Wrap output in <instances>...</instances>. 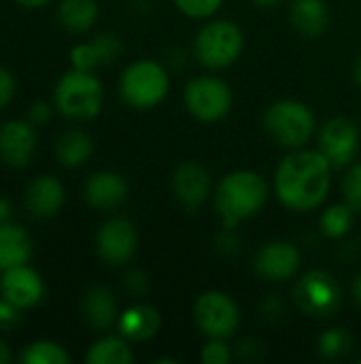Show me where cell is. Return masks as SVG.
<instances>
[{
	"instance_id": "obj_1",
	"label": "cell",
	"mask_w": 361,
	"mask_h": 364,
	"mask_svg": "<svg viewBox=\"0 0 361 364\" xmlns=\"http://www.w3.org/2000/svg\"><path fill=\"white\" fill-rule=\"evenodd\" d=\"M332 164L317 149H296L283 158L274 175V188L283 205L309 211L323 205L332 186Z\"/></svg>"
},
{
	"instance_id": "obj_2",
	"label": "cell",
	"mask_w": 361,
	"mask_h": 364,
	"mask_svg": "<svg viewBox=\"0 0 361 364\" xmlns=\"http://www.w3.org/2000/svg\"><path fill=\"white\" fill-rule=\"evenodd\" d=\"M268 198V183L260 173L234 171L226 175L215 192V209L228 228L253 218Z\"/></svg>"
},
{
	"instance_id": "obj_3",
	"label": "cell",
	"mask_w": 361,
	"mask_h": 364,
	"mask_svg": "<svg viewBox=\"0 0 361 364\" xmlns=\"http://www.w3.org/2000/svg\"><path fill=\"white\" fill-rule=\"evenodd\" d=\"M53 98L62 115L70 119H91L102 109L104 90L91 70L72 68L57 81Z\"/></svg>"
},
{
	"instance_id": "obj_4",
	"label": "cell",
	"mask_w": 361,
	"mask_h": 364,
	"mask_svg": "<svg viewBox=\"0 0 361 364\" xmlns=\"http://www.w3.org/2000/svg\"><path fill=\"white\" fill-rule=\"evenodd\" d=\"M264 126L279 145L287 149H300L313 136L315 115L298 100H279L266 109Z\"/></svg>"
},
{
	"instance_id": "obj_5",
	"label": "cell",
	"mask_w": 361,
	"mask_h": 364,
	"mask_svg": "<svg viewBox=\"0 0 361 364\" xmlns=\"http://www.w3.org/2000/svg\"><path fill=\"white\" fill-rule=\"evenodd\" d=\"M168 85V73L157 62L140 60L123 70L119 94L134 109H151L166 98Z\"/></svg>"
},
{
	"instance_id": "obj_6",
	"label": "cell",
	"mask_w": 361,
	"mask_h": 364,
	"mask_svg": "<svg viewBox=\"0 0 361 364\" xmlns=\"http://www.w3.org/2000/svg\"><path fill=\"white\" fill-rule=\"evenodd\" d=\"M243 45H245V38H243L240 28L234 21L219 19V21L206 23L198 32L194 51L200 64L209 68H226L238 60Z\"/></svg>"
},
{
	"instance_id": "obj_7",
	"label": "cell",
	"mask_w": 361,
	"mask_h": 364,
	"mask_svg": "<svg viewBox=\"0 0 361 364\" xmlns=\"http://www.w3.org/2000/svg\"><path fill=\"white\" fill-rule=\"evenodd\" d=\"M294 301L311 318H332L343 305V290L330 273L315 269L298 279Z\"/></svg>"
},
{
	"instance_id": "obj_8",
	"label": "cell",
	"mask_w": 361,
	"mask_h": 364,
	"mask_svg": "<svg viewBox=\"0 0 361 364\" xmlns=\"http://www.w3.org/2000/svg\"><path fill=\"white\" fill-rule=\"evenodd\" d=\"M194 320L202 335L211 339H228L236 333L240 322L238 305L226 292H202L194 303Z\"/></svg>"
},
{
	"instance_id": "obj_9",
	"label": "cell",
	"mask_w": 361,
	"mask_h": 364,
	"mask_svg": "<svg viewBox=\"0 0 361 364\" xmlns=\"http://www.w3.org/2000/svg\"><path fill=\"white\" fill-rule=\"evenodd\" d=\"M183 100L196 119L219 122L232 107V92L228 83L217 77H196L185 85Z\"/></svg>"
},
{
	"instance_id": "obj_10",
	"label": "cell",
	"mask_w": 361,
	"mask_h": 364,
	"mask_svg": "<svg viewBox=\"0 0 361 364\" xmlns=\"http://www.w3.org/2000/svg\"><path fill=\"white\" fill-rule=\"evenodd\" d=\"M360 149V130L349 117H334L319 130V151L332 168L347 166Z\"/></svg>"
},
{
	"instance_id": "obj_11",
	"label": "cell",
	"mask_w": 361,
	"mask_h": 364,
	"mask_svg": "<svg viewBox=\"0 0 361 364\" xmlns=\"http://www.w3.org/2000/svg\"><path fill=\"white\" fill-rule=\"evenodd\" d=\"M96 247L104 262L113 267L126 264L138 247V235L134 224L126 218H113L104 222L98 230Z\"/></svg>"
},
{
	"instance_id": "obj_12",
	"label": "cell",
	"mask_w": 361,
	"mask_h": 364,
	"mask_svg": "<svg viewBox=\"0 0 361 364\" xmlns=\"http://www.w3.org/2000/svg\"><path fill=\"white\" fill-rule=\"evenodd\" d=\"M302 264L300 252L289 241H272L266 243L255 256V271L260 277L268 282H285L291 279Z\"/></svg>"
},
{
	"instance_id": "obj_13",
	"label": "cell",
	"mask_w": 361,
	"mask_h": 364,
	"mask_svg": "<svg viewBox=\"0 0 361 364\" xmlns=\"http://www.w3.org/2000/svg\"><path fill=\"white\" fill-rule=\"evenodd\" d=\"M36 151V130L30 122L11 119L0 128V158L11 166H28Z\"/></svg>"
},
{
	"instance_id": "obj_14",
	"label": "cell",
	"mask_w": 361,
	"mask_h": 364,
	"mask_svg": "<svg viewBox=\"0 0 361 364\" xmlns=\"http://www.w3.org/2000/svg\"><path fill=\"white\" fill-rule=\"evenodd\" d=\"M172 192L187 211H196L211 192L209 171L198 162H181L172 173Z\"/></svg>"
},
{
	"instance_id": "obj_15",
	"label": "cell",
	"mask_w": 361,
	"mask_h": 364,
	"mask_svg": "<svg viewBox=\"0 0 361 364\" xmlns=\"http://www.w3.org/2000/svg\"><path fill=\"white\" fill-rule=\"evenodd\" d=\"M0 292L4 299H9L17 307L28 309L40 303L45 294V286H43L40 275L34 269L19 264V267H11L4 271L0 279Z\"/></svg>"
},
{
	"instance_id": "obj_16",
	"label": "cell",
	"mask_w": 361,
	"mask_h": 364,
	"mask_svg": "<svg viewBox=\"0 0 361 364\" xmlns=\"http://www.w3.org/2000/svg\"><path fill=\"white\" fill-rule=\"evenodd\" d=\"M119 53H121V41L115 34L104 32V34H98L91 43H81L72 47L70 62H72V68L94 70L98 66L115 62Z\"/></svg>"
},
{
	"instance_id": "obj_17",
	"label": "cell",
	"mask_w": 361,
	"mask_h": 364,
	"mask_svg": "<svg viewBox=\"0 0 361 364\" xmlns=\"http://www.w3.org/2000/svg\"><path fill=\"white\" fill-rule=\"evenodd\" d=\"M128 198V183L119 173L102 171L87 179L85 200L94 209H115Z\"/></svg>"
},
{
	"instance_id": "obj_18",
	"label": "cell",
	"mask_w": 361,
	"mask_h": 364,
	"mask_svg": "<svg viewBox=\"0 0 361 364\" xmlns=\"http://www.w3.org/2000/svg\"><path fill=\"white\" fill-rule=\"evenodd\" d=\"M64 205V186L55 177H38L26 190V207L34 218H51Z\"/></svg>"
},
{
	"instance_id": "obj_19",
	"label": "cell",
	"mask_w": 361,
	"mask_h": 364,
	"mask_svg": "<svg viewBox=\"0 0 361 364\" xmlns=\"http://www.w3.org/2000/svg\"><path fill=\"white\" fill-rule=\"evenodd\" d=\"M121 337L130 341H149L162 326L160 311L151 305H132L117 320Z\"/></svg>"
},
{
	"instance_id": "obj_20",
	"label": "cell",
	"mask_w": 361,
	"mask_h": 364,
	"mask_svg": "<svg viewBox=\"0 0 361 364\" xmlns=\"http://www.w3.org/2000/svg\"><path fill=\"white\" fill-rule=\"evenodd\" d=\"M81 311H83V318L87 320V324L94 326L96 331H106L119 320L117 301L111 294V290H106L102 286H91L83 294Z\"/></svg>"
},
{
	"instance_id": "obj_21",
	"label": "cell",
	"mask_w": 361,
	"mask_h": 364,
	"mask_svg": "<svg viewBox=\"0 0 361 364\" xmlns=\"http://www.w3.org/2000/svg\"><path fill=\"white\" fill-rule=\"evenodd\" d=\"M32 256V241L28 232L11 222L0 224V271L26 264Z\"/></svg>"
},
{
	"instance_id": "obj_22",
	"label": "cell",
	"mask_w": 361,
	"mask_h": 364,
	"mask_svg": "<svg viewBox=\"0 0 361 364\" xmlns=\"http://www.w3.org/2000/svg\"><path fill=\"white\" fill-rule=\"evenodd\" d=\"M289 17L294 28L304 36H319L330 23V13L323 0H294Z\"/></svg>"
},
{
	"instance_id": "obj_23",
	"label": "cell",
	"mask_w": 361,
	"mask_h": 364,
	"mask_svg": "<svg viewBox=\"0 0 361 364\" xmlns=\"http://www.w3.org/2000/svg\"><path fill=\"white\" fill-rule=\"evenodd\" d=\"M57 19L68 32H87L98 19V4L96 0H62Z\"/></svg>"
},
{
	"instance_id": "obj_24",
	"label": "cell",
	"mask_w": 361,
	"mask_h": 364,
	"mask_svg": "<svg viewBox=\"0 0 361 364\" xmlns=\"http://www.w3.org/2000/svg\"><path fill=\"white\" fill-rule=\"evenodd\" d=\"M91 151H94V143L81 130H68V132H64L57 139V145H55L57 160L64 166H70V168L85 164L89 160Z\"/></svg>"
},
{
	"instance_id": "obj_25",
	"label": "cell",
	"mask_w": 361,
	"mask_h": 364,
	"mask_svg": "<svg viewBox=\"0 0 361 364\" xmlns=\"http://www.w3.org/2000/svg\"><path fill=\"white\" fill-rule=\"evenodd\" d=\"M85 363L89 364H130L134 363V354L126 343V337H104L96 341L85 354Z\"/></svg>"
},
{
	"instance_id": "obj_26",
	"label": "cell",
	"mask_w": 361,
	"mask_h": 364,
	"mask_svg": "<svg viewBox=\"0 0 361 364\" xmlns=\"http://www.w3.org/2000/svg\"><path fill=\"white\" fill-rule=\"evenodd\" d=\"M353 220H355V211L345 203V205H332L330 209H326L319 224H321L323 235H328L330 239H340L349 235V230L353 228Z\"/></svg>"
},
{
	"instance_id": "obj_27",
	"label": "cell",
	"mask_w": 361,
	"mask_h": 364,
	"mask_svg": "<svg viewBox=\"0 0 361 364\" xmlns=\"http://www.w3.org/2000/svg\"><path fill=\"white\" fill-rule=\"evenodd\" d=\"M23 364H68L70 354L53 341H34L30 343L23 354H21Z\"/></svg>"
},
{
	"instance_id": "obj_28",
	"label": "cell",
	"mask_w": 361,
	"mask_h": 364,
	"mask_svg": "<svg viewBox=\"0 0 361 364\" xmlns=\"http://www.w3.org/2000/svg\"><path fill=\"white\" fill-rule=\"evenodd\" d=\"M351 346H353V339L347 333V328H330L319 337L317 350L321 358L334 360V358L345 356L351 350Z\"/></svg>"
},
{
	"instance_id": "obj_29",
	"label": "cell",
	"mask_w": 361,
	"mask_h": 364,
	"mask_svg": "<svg viewBox=\"0 0 361 364\" xmlns=\"http://www.w3.org/2000/svg\"><path fill=\"white\" fill-rule=\"evenodd\" d=\"M343 194H345V203L355 211L361 213V164H355L345 181H343Z\"/></svg>"
},
{
	"instance_id": "obj_30",
	"label": "cell",
	"mask_w": 361,
	"mask_h": 364,
	"mask_svg": "<svg viewBox=\"0 0 361 364\" xmlns=\"http://www.w3.org/2000/svg\"><path fill=\"white\" fill-rule=\"evenodd\" d=\"M221 2L223 0H174L177 9L181 13H185L187 17H194V19H202V17L213 15L221 6Z\"/></svg>"
},
{
	"instance_id": "obj_31",
	"label": "cell",
	"mask_w": 361,
	"mask_h": 364,
	"mask_svg": "<svg viewBox=\"0 0 361 364\" xmlns=\"http://www.w3.org/2000/svg\"><path fill=\"white\" fill-rule=\"evenodd\" d=\"M200 360L204 364H228L232 360V352L226 346V339H211V343H206L202 348Z\"/></svg>"
},
{
	"instance_id": "obj_32",
	"label": "cell",
	"mask_w": 361,
	"mask_h": 364,
	"mask_svg": "<svg viewBox=\"0 0 361 364\" xmlns=\"http://www.w3.org/2000/svg\"><path fill=\"white\" fill-rule=\"evenodd\" d=\"M21 320V307L11 303L9 299H0V328H11Z\"/></svg>"
},
{
	"instance_id": "obj_33",
	"label": "cell",
	"mask_w": 361,
	"mask_h": 364,
	"mask_svg": "<svg viewBox=\"0 0 361 364\" xmlns=\"http://www.w3.org/2000/svg\"><path fill=\"white\" fill-rule=\"evenodd\" d=\"M15 87H17V83H15L13 73L0 66V109H4L13 100Z\"/></svg>"
},
{
	"instance_id": "obj_34",
	"label": "cell",
	"mask_w": 361,
	"mask_h": 364,
	"mask_svg": "<svg viewBox=\"0 0 361 364\" xmlns=\"http://www.w3.org/2000/svg\"><path fill=\"white\" fill-rule=\"evenodd\" d=\"M217 245L223 254H236L240 250V241L238 237L234 235V228H228L223 226V232L217 237Z\"/></svg>"
},
{
	"instance_id": "obj_35",
	"label": "cell",
	"mask_w": 361,
	"mask_h": 364,
	"mask_svg": "<svg viewBox=\"0 0 361 364\" xmlns=\"http://www.w3.org/2000/svg\"><path fill=\"white\" fill-rule=\"evenodd\" d=\"M126 288H128L132 294H143V292H147V288H149V279H147V275H145L143 271H130V273L126 275Z\"/></svg>"
},
{
	"instance_id": "obj_36",
	"label": "cell",
	"mask_w": 361,
	"mask_h": 364,
	"mask_svg": "<svg viewBox=\"0 0 361 364\" xmlns=\"http://www.w3.org/2000/svg\"><path fill=\"white\" fill-rule=\"evenodd\" d=\"M28 115H30V122L32 124H45L51 117V107L47 102H43V100L40 102H34Z\"/></svg>"
},
{
	"instance_id": "obj_37",
	"label": "cell",
	"mask_w": 361,
	"mask_h": 364,
	"mask_svg": "<svg viewBox=\"0 0 361 364\" xmlns=\"http://www.w3.org/2000/svg\"><path fill=\"white\" fill-rule=\"evenodd\" d=\"M11 213H13V207L6 198H0V224L9 222L11 220Z\"/></svg>"
},
{
	"instance_id": "obj_38",
	"label": "cell",
	"mask_w": 361,
	"mask_h": 364,
	"mask_svg": "<svg viewBox=\"0 0 361 364\" xmlns=\"http://www.w3.org/2000/svg\"><path fill=\"white\" fill-rule=\"evenodd\" d=\"M351 292H353V299H355V303L361 307V273L355 277V282H353V288H351Z\"/></svg>"
},
{
	"instance_id": "obj_39",
	"label": "cell",
	"mask_w": 361,
	"mask_h": 364,
	"mask_svg": "<svg viewBox=\"0 0 361 364\" xmlns=\"http://www.w3.org/2000/svg\"><path fill=\"white\" fill-rule=\"evenodd\" d=\"M15 2L21 4V6H28V9H38V6H43V4H47L51 0H15Z\"/></svg>"
},
{
	"instance_id": "obj_40",
	"label": "cell",
	"mask_w": 361,
	"mask_h": 364,
	"mask_svg": "<svg viewBox=\"0 0 361 364\" xmlns=\"http://www.w3.org/2000/svg\"><path fill=\"white\" fill-rule=\"evenodd\" d=\"M11 360V350H9V346L0 339V364H6Z\"/></svg>"
},
{
	"instance_id": "obj_41",
	"label": "cell",
	"mask_w": 361,
	"mask_h": 364,
	"mask_svg": "<svg viewBox=\"0 0 361 364\" xmlns=\"http://www.w3.org/2000/svg\"><path fill=\"white\" fill-rule=\"evenodd\" d=\"M260 6H274L277 2H281V0H255Z\"/></svg>"
},
{
	"instance_id": "obj_42",
	"label": "cell",
	"mask_w": 361,
	"mask_h": 364,
	"mask_svg": "<svg viewBox=\"0 0 361 364\" xmlns=\"http://www.w3.org/2000/svg\"><path fill=\"white\" fill-rule=\"evenodd\" d=\"M355 73H357V81L361 83V60L357 62V70H355Z\"/></svg>"
},
{
	"instance_id": "obj_43",
	"label": "cell",
	"mask_w": 361,
	"mask_h": 364,
	"mask_svg": "<svg viewBox=\"0 0 361 364\" xmlns=\"http://www.w3.org/2000/svg\"><path fill=\"white\" fill-rule=\"evenodd\" d=\"M360 363H361V360H360Z\"/></svg>"
}]
</instances>
